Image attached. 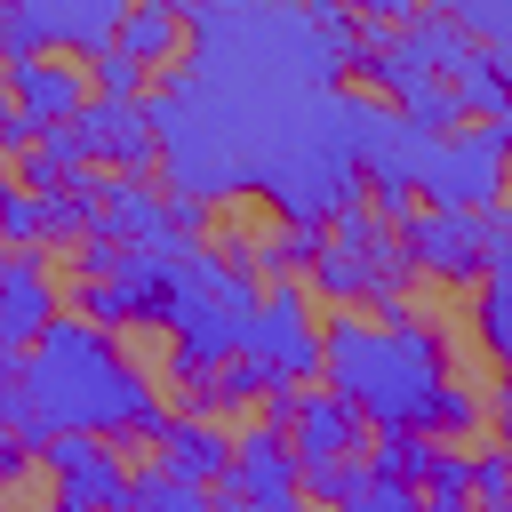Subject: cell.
Segmentation results:
<instances>
[{
  "label": "cell",
  "mask_w": 512,
  "mask_h": 512,
  "mask_svg": "<svg viewBox=\"0 0 512 512\" xmlns=\"http://www.w3.org/2000/svg\"><path fill=\"white\" fill-rule=\"evenodd\" d=\"M320 376L336 400L368 416V432H432V440H472L488 424V400L448 376L440 328H424L408 304H384V320L336 312L320 328Z\"/></svg>",
  "instance_id": "1"
},
{
  "label": "cell",
  "mask_w": 512,
  "mask_h": 512,
  "mask_svg": "<svg viewBox=\"0 0 512 512\" xmlns=\"http://www.w3.org/2000/svg\"><path fill=\"white\" fill-rule=\"evenodd\" d=\"M24 392L40 400V416L56 432H104V440H152L168 424V400L152 392V376L96 328V320H64L48 312L40 336H24L16 352Z\"/></svg>",
  "instance_id": "2"
},
{
  "label": "cell",
  "mask_w": 512,
  "mask_h": 512,
  "mask_svg": "<svg viewBox=\"0 0 512 512\" xmlns=\"http://www.w3.org/2000/svg\"><path fill=\"white\" fill-rule=\"evenodd\" d=\"M304 272L320 280V296H328V304H400V296H408V280H416V264H408V248H400L392 216L376 224V208H368V200H352L344 216H328V224H320V248H312V264H304Z\"/></svg>",
  "instance_id": "3"
},
{
  "label": "cell",
  "mask_w": 512,
  "mask_h": 512,
  "mask_svg": "<svg viewBox=\"0 0 512 512\" xmlns=\"http://www.w3.org/2000/svg\"><path fill=\"white\" fill-rule=\"evenodd\" d=\"M392 232H400L408 264L432 272V280H448V288H472L488 264L512 256L504 200H488V208H408V216H392Z\"/></svg>",
  "instance_id": "4"
},
{
  "label": "cell",
  "mask_w": 512,
  "mask_h": 512,
  "mask_svg": "<svg viewBox=\"0 0 512 512\" xmlns=\"http://www.w3.org/2000/svg\"><path fill=\"white\" fill-rule=\"evenodd\" d=\"M280 432H288V456H296V488L336 504L344 472L368 456V416H360L352 400H336L328 384H320V392H304V384H296V400H288Z\"/></svg>",
  "instance_id": "5"
},
{
  "label": "cell",
  "mask_w": 512,
  "mask_h": 512,
  "mask_svg": "<svg viewBox=\"0 0 512 512\" xmlns=\"http://www.w3.org/2000/svg\"><path fill=\"white\" fill-rule=\"evenodd\" d=\"M240 360L264 376V392H288L304 376H320V320H312V296L304 280H272L248 320H240Z\"/></svg>",
  "instance_id": "6"
},
{
  "label": "cell",
  "mask_w": 512,
  "mask_h": 512,
  "mask_svg": "<svg viewBox=\"0 0 512 512\" xmlns=\"http://www.w3.org/2000/svg\"><path fill=\"white\" fill-rule=\"evenodd\" d=\"M504 112L496 120H472V128H440L424 144V168H416V192L432 208H488L504 200Z\"/></svg>",
  "instance_id": "7"
},
{
  "label": "cell",
  "mask_w": 512,
  "mask_h": 512,
  "mask_svg": "<svg viewBox=\"0 0 512 512\" xmlns=\"http://www.w3.org/2000/svg\"><path fill=\"white\" fill-rule=\"evenodd\" d=\"M64 128H72V144H80V160H88V168H120V176H144V168L160 160L144 96H96V88H88V104H80Z\"/></svg>",
  "instance_id": "8"
},
{
  "label": "cell",
  "mask_w": 512,
  "mask_h": 512,
  "mask_svg": "<svg viewBox=\"0 0 512 512\" xmlns=\"http://www.w3.org/2000/svg\"><path fill=\"white\" fill-rule=\"evenodd\" d=\"M208 496H224V504H296L304 488H296V456H288V432L272 424V416H256L240 440H232V456H224V472L208 480Z\"/></svg>",
  "instance_id": "9"
},
{
  "label": "cell",
  "mask_w": 512,
  "mask_h": 512,
  "mask_svg": "<svg viewBox=\"0 0 512 512\" xmlns=\"http://www.w3.org/2000/svg\"><path fill=\"white\" fill-rule=\"evenodd\" d=\"M32 464H48L64 512H72V504H120V496H128V464H120V448H112L104 432H48V440L32 448Z\"/></svg>",
  "instance_id": "10"
},
{
  "label": "cell",
  "mask_w": 512,
  "mask_h": 512,
  "mask_svg": "<svg viewBox=\"0 0 512 512\" xmlns=\"http://www.w3.org/2000/svg\"><path fill=\"white\" fill-rule=\"evenodd\" d=\"M0 88H8L16 112H32L48 128V120H72L88 104V64H72L64 48H32V56H8L0 64Z\"/></svg>",
  "instance_id": "11"
},
{
  "label": "cell",
  "mask_w": 512,
  "mask_h": 512,
  "mask_svg": "<svg viewBox=\"0 0 512 512\" xmlns=\"http://www.w3.org/2000/svg\"><path fill=\"white\" fill-rule=\"evenodd\" d=\"M96 240H128V248H144V240H168L176 224H168V200L144 184V176H120V168H104L96 176V224H88Z\"/></svg>",
  "instance_id": "12"
},
{
  "label": "cell",
  "mask_w": 512,
  "mask_h": 512,
  "mask_svg": "<svg viewBox=\"0 0 512 512\" xmlns=\"http://www.w3.org/2000/svg\"><path fill=\"white\" fill-rule=\"evenodd\" d=\"M120 8H128V0H40V8H24V24H32V40H40V48L88 56V48H104V40H112Z\"/></svg>",
  "instance_id": "13"
},
{
  "label": "cell",
  "mask_w": 512,
  "mask_h": 512,
  "mask_svg": "<svg viewBox=\"0 0 512 512\" xmlns=\"http://www.w3.org/2000/svg\"><path fill=\"white\" fill-rule=\"evenodd\" d=\"M152 448H160V464L168 472H184V480H216L224 472V456H232V432L216 424V416H200V408H184V416H168L160 432H152Z\"/></svg>",
  "instance_id": "14"
},
{
  "label": "cell",
  "mask_w": 512,
  "mask_h": 512,
  "mask_svg": "<svg viewBox=\"0 0 512 512\" xmlns=\"http://www.w3.org/2000/svg\"><path fill=\"white\" fill-rule=\"evenodd\" d=\"M48 312H64L56 304V272L40 256H0V336L24 344V336H40Z\"/></svg>",
  "instance_id": "15"
},
{
  "label": "cell",
  "mask_w": 512,
  "mask_h": 512,
  "mask_svg": "<svg viewBox=\"0 0 512 512\" xmlns=\"http://www.w3.org/2000/svg\"><path fill=\"white\" fill-rule=\"evenodd\" d=\"M112 40H120L136 64H176V56H184V8H168V0H128L120 24H112Z\"/></svg>",
  "instance_id": "16"
},
{
  "label": "cell",
  "mask_w": 512,
  "mask_h": 512,
  "mask_svg": "<svg viewBox=\"0 0 512 512\" xmlns=\"http://www.w3.org/2000/svg\"><path fill=\"white\" fill-rule=\"evenodd\" d=\"M80 176H88V160H80V144H72L64 120H48V128L16 152V184H24V192H64V184H80Z\"/></svg>",
  "instance_id": "17"
},
{
  "label": "cell",
  "mask_w": 512,
  "mask_h": 512,
  "mask_svg": "<svg viewBox=\"0 0 512 512\" xmlns=\"http://www.w3.org/2000/svg\"><path fill=\"white\" fill-rule=\"evenodd\" d=\"M504 48H472L464 56V72H448V96H456V112L464 120H496L504 112Z\"/></svg>",
  "instance_id": "18"
},
{
  "label": "cell",
  "mask_w": 512,
  "mask_h": 512,
  "mask_svg": "<svg viewBox=\"0 0 512 512\" xmlns=\"http://www.w3.org/2000/svg\"><path fill=\"white\" fill-rule=\"evenodd\" d=\"M120 504H136V512H200L208 488L184 480V472H168V464H144V472H128V496Z\"/></svg>",
  "instance_id": "19"
},
{
  "label": "cell",
  "mask_w": 512,
  "mask_h": 512,
  "mask_svg": "<svg viewBox=\"0 0 512 512\" xmlns=\"http://www.w3.org/2000/svg\"><path fill=\"white\" fill-rule=\"evenodd\" d=\"M336 504H352V512H416V480H392V472H376V464L360 456V464L344 472Z\"/></svg>",
  "instance_id": "20"
},
{
  "label": "cell",
  "mask_w": 512,
  "mask_h": 512,
  "mask_svg": "<svg viewBox=\"0 0 512 512\" xmlns=\"http://www.w3.org/2000/svg\"><path fill=\"white\" fill-rule=\"evenodd\" d=\"M432 16H448L472 48H512V0H424Z\"/></svg>",
  "instance_id": "21"
},
{
  "label": "cell",
  "mask_w": 512,
  "mask_h": 512,
  "mask_svg": "<svg viewBox=\"0 0 512 512\" xmlns=\"http://www.w3.org/2000/svg\"><path fill=\"white\" fill-rule=\"evenodd\" d=\"M88 88L96 96H144L152 88V64H136L120 40H104V48H88Z\"/></svg>",
  "instance_id": "22"
},
{
  "label": "cell",
  "mask_w": 512,
  "mask_h": 512,
  "mask_svg": "<svg viewBox=\"0 0 512 512\" xmlns=\"http://www.w3.org/2000/svg\"><path fill=\"white\" fill-rule=\"evenodd\" d=\"M472 288H480V344H488V360H504V344H512V280H504V264H488Z\"/></svg>",
  "instance_id": "23"
},
{
  "label": "cell",
  "mask_w": 512,
  "mask_h": 512,
  "mask_svg": "<svg viewBox=\"0 0 512 512\" xmlns=\"http://www.w3.org/2000/svg\"><path fill=\"white\" fill-rule=\"evenodd\" d=\"M464 488L480 512H504L512 504V456L504 448H464Z\"/></svg>",
  "instance_id": "24"
},
{
  "label": "cell",
  "mask_w": 512,
  "mask_h": 512,
  "mask_svg": "<svg viewBox=\"0 0 512 512\" xmlns=\"http://www.w3.org/2000/svg\"><path fill=\"white\" fill-rule=\"evenodd\" d=\"M0 240H8V248H32V240H40V192H24V184L8 176V160H0Z\"/></svg>",
  "instance_id": "25"
},
{
  "label": "cell",
  "mask_w": 512,
  "mask_h": 512,
  "mask_svg": "<svg viewBox=\"0 0 512 512\" xmlns=\"http://www.w3.org/2000/svg\"><path fill=\"white\" fill-rule=\"evenodd\" d=\"M24 480H32V448H24V440L0 424V496H16Z\"/></svg>",
  "instance_id": "26"
},
{
  "label": "cell",
  "mask_w": 512,
  "mask_h": 512,
  "mask_svg": "<svg viewBox=\"0 0 512 512\" xmlns=\"http://www.w3.org/2000/svg\"><path fill=\"white\" fill-rule=\"evenodd\" d=\"M32 136H40V120H32V112H16V104L0 96V160H16Z\"/></svg>",
  "instance_id": "27"
},
{
  "label": "cell",
  "mask_w": 512,
  "mask_h": 512,
  "mask_svg": "<svg viewBox=\"0 0 512 512\" xmlns=\"http://www.w3.org/2000/svg\"><path fill=\"white\" fill-rule=\"evenodd\" d=\"M312 8H352V16H368V24H400V16H416L424 0H312Z\"/></svg>",
  "instance_id": "28"
},
{
  "label": "cell",
  "mask_w": 512,
  "mask_h": 512,
  "mask_svg": "<svg viewBox=\"0 0 512 512\" xmlns=\"http://www.w3.org/2000/svg\"><path fill=\"white\" fill-rule=\"evenodd\" d=\"M16 352H24V344H8V336H0V368H16Z\"/></svg>",
  "instance_id": "29"
},
{
  "label": "cell",
  "mask_w": 512,
  "mask_h": 512,
  "mask_svg": "<svg viewBox=\"0 0 512 512\" xmlns=\"http://www.w3.org/2000/svg\"><path fill=\"white\" fill-rule=\"evenodd\" d=\"M0 256H8V240H0Z\"/></svg>",
  "instance_id": "30"
},
{
  "label": "cell",
  "mask_w": 512,
  "mask_h": 512,
  "mask_svg": "<svg viewBox=\"0 0 512 512\" xmlns=\"http://www.w3.org/2000/svg\"><path fill=\"white\" fill-rule=\"evenodd\" d=\"M0 96H8V88H0Z\"/></svg>",
  "instance_id": "31"
}]
</instances>
